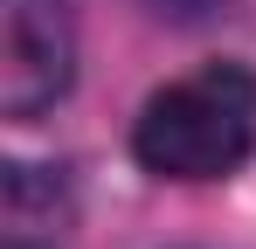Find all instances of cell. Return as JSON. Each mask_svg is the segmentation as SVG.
I'll use <instances>...</instances> for the list:
<instances>
[{
    "mask_svg": "<svg viewBox=\"0 0 256 249\" xmlns=\"http://www.w3.org/2000/svg\"><path fill=\"white\" fill-rule=\"evenodd\" d=\"M70 228V187L48 166H7V249H48Z\"/></svg>",
    "mask_w": 256,
    "mask_h": 249,
    "instance_id": "cell-3",
    "label": "cell"
},
{
    "mask_svg": "<svg viewBox=\"0 0 256 249\" xmlns=\"http://www.w3.org/2000/svg\"><path fill=\"white\" fill-rule=\"evenodd\" d=\"M76 76V21L70 0H0V111L42 118Z\"/></svg>",
    "mask_w": 256,
    "mask_h": 249,
    "instance_id": "cell-2",
    "label": "cell"
},
{
    "mask_svg": "<svg viewBox=\"0 0 256 249\" xmlns=\"http://www.w3.org/2000/svg\"><path fill=\"white\" fill-rule=\"evenodd\" d=\"M160 21H214V14H228L236 0H146Z\"/></svg>",
    "mask_w": 256,
    "mask_h": 249,
    "instance_id": "cell-4",
    "label": "cell"
},
{
    "mask_svg": "<svg viewBox=\"0 0 256 249\" xmlns=\"http://www.w3.org/2000/svg\"><path fill=\"white\" fill-rule=\"evenodd\" d=\"M132 152L160 180H228L256 152V76L242 62H208L146 97Z\"/></svg>",
    "mask_w": 256,
    "mask_h": 249,
    "instance_id": "cell-1",
    "label": "cell"
}]
</instances>
